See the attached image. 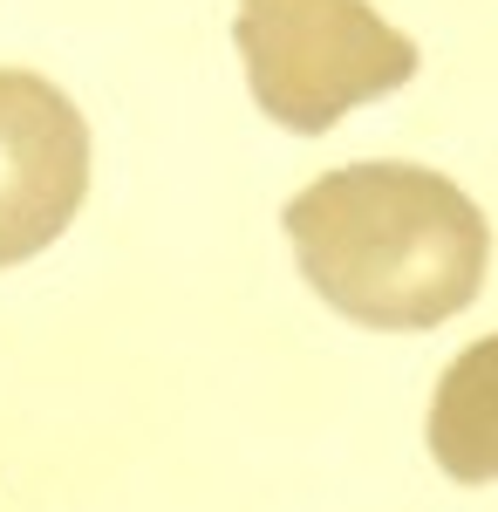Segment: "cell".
Here are the masks:
<instances>
[{
	"mask_svg": "<svg viewBox=\"0 0 498 512\" xmlns=\"http://www.w3.org/2000/svg\"><path fill=\"white\" fill-rule=\"evenodd\" d=\"M280 226L307 287L342 321L383 335H417L464 315L492 260L485 212L444 171L403 158L321 171L287 198Z\"/></svg>",
	"mask_w": 498,
	"mask_h": 512,
	"instance_id": "6da1fadb",
	"label": "cell"
},
{
	"mask_svg": "<svg viewBox=\"0 0 498 512\" xmlns=\"http://www.w3.org/2000/svg\"><path fill=\"white\" fill-rule=\"evenodd\" d=\"M232 48L246 62L253 103L294 137L335 130L417 76V41L396 35L369 0H239Z\"/></svg>",
	"mask_w": 498,
	"mask_h": 512,
	"instance_id": "7a4b0ae2",
	"label": "cell"
},
{
	"mask_svg": "<svg viewBox=\"0 0 498 512\" xmlns=\"http://www.w3.org/2000/svg\"><path fill=\"white\" fill-rule=\"evenodd\" d=\"M89 198V123L35 69H0V267L69 233Z\"/></svg>",
	"mask_w": 498,
	"mask_h": 512,
	"instance_id": "3957f363",
	"label": "cell"
},
{
	"mask_svg": "<svg viewBox=\"0 0 498 512\" xmlns=\"http://www.w3.org/2000/svg\"><path fill=\"white\" fill-rule=\"evenodd\" d=\"M430 458L458 485H492L498 478V335L471 342L437 376V396H430Z\"/></svg>",
	"mask_w": 498,
	"mask_h": 512,
	"instance_id": "277c9868",
	"label": "cell"
}]
</instances>
